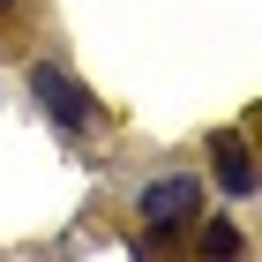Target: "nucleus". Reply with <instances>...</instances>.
Returning a JSON list of instances; mask_svg holds the SVG:
<instances>
[{"label":"nucleus","instance_id":"nucleus-2","mask_svg":"<svg viewBox=\"0 0 262 262\" xmlns=\"http://www.w3.org/2000/svg\"><path fill=\"white\" fill-rule=\"evenodd\" d=\"M30 90L45 98V113H53L60 127H82V120H90V98H82V82H75V75H60V68H30Z\"/></svg>","mask_w":262,"mask_h":262},{"label":"nucleus","instance_id":"nucleus-4","mask_svg":"<svg viewBox=\"0 0 262 262\" xmlns=\"http://www.w3.org/2000/svg\"><path fill=\"white\" fill-rule=\"evenodd\" d=\"M202 255H247V240L232 225H202Z\"/></svg>","mask_w":262,"mask_h":262},{"label":"nucleus","instance_id":"nucleus-5","mask_svg":"<svg viewBox=\"0 0 262 262\" xmlns=\"http://www.w3.org/2000/svg\"><path fill=\"white\" fill-rule=\"evenodd\" d=\"M0 8H8V0H0Z\"/></svg>","mask_w":262,"mask_h":262},{"label":"nucleus","instance_id":"nucleus-3","mask_svg":"<svg viewBox=\"0 0 262 262\" xmlns=\"http://www.w3.org/2000/svg\"><path fill=\"white\" fill-rule=\"evenodd\" d=\"M210 150H217V180H225V195H255V158H247V142H240V135H217Z\"/></svg>","mask_w":262,"mask_h":262},{"label":"nucleus","instance_id":"nucleus-1","mask_svg":"<svg viewBox=\"0 0 262 262\" xmlns=\"http://www.w3.org/2000/svg\"><path fill=\"white\" fill-rule=\"evenodd\" d=\"M135 210H142V225H150V240H158V232H172V225H187L202 210V180H187V172L180 180H158V187H142Z\"/></svg>","mask_w":262,"mask_h":262}]
</instances>
